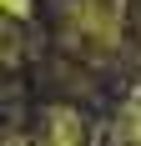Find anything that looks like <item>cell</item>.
I'll return each instance as SVG.
<instances>
[{
	"mask_svg": "<svg viewBox=\"0 0 141 146\" xmlns=\"http://www.w3.org/2000/svg\"><path fill=\"white\" fill-rule=\"evenodd\" d=\"M66 20L76 35H86L96 45L121 40V0H66Z\"/></svg>",
	"mask_w": 141,
	"mask_h": 146,
	"instance_id": "1",
	"label": "cell"
},
{
	"mask_svg": "<svg viewBox=\"0 0 141 146\" xmlns=\"http://www.w3.org/2000/svg\"><path fill=\"white\" fill-rule=\"evenodd\" d=\"M81 141H86L81 116H76L70 106H51L45 121H41V141H35V146H81Z\"/></svg>",
	"mask_w": 141,
	"mask_h": 146,
	"instance_id": "2",
	"label": "cell"
},
{
	"mask_svg": "<svg viewBox=\"0 0 141 146\" xmlns=\"http://www.w3.org/2000/svg\"><path fill=\"white\" fill-rule=\"evenodd\" d=\"M5 10H10V25H25L30 20V0H5Z\"/></svg>",
	"mask_w": 141,
	"mask_h": 146,
	"instance_id": "3",
	"label": "cell"
}]
</instances>
